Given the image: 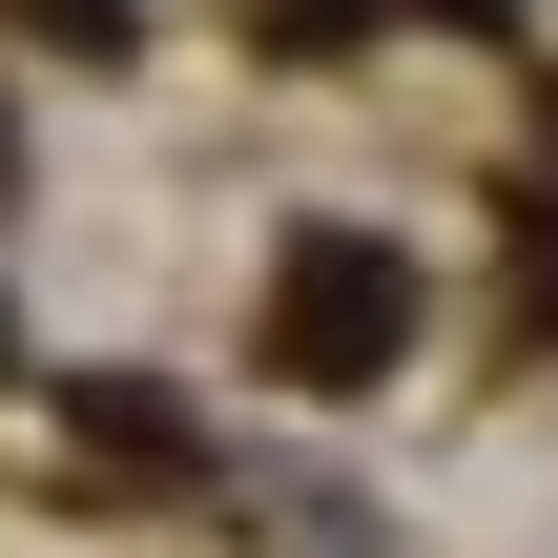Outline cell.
Here are the masks:
<instances>
[{"label": "cell", "instance_id": "cell-1", "mask_svg": "<svg viewBox=\"0 0 558 558\" xmlns=\"http://www.w3.org/2000/svg\"><path fill=\"white\" fill-rule=\"evenodd\" d=\"M393 352H414V248L311 228V248L269 269V373H290V393H373Z\"/></svg>", "mask_w": 558, "mask_h": 558}, {"label": "cell", "instance_id": "cell-2", "mask_svg": "<svg viewBox=\"0 0 558 558\" xmlns=\"http://www.w3.org/2000/svg\"><path fill=\"white\" fill-rule=\"evenodd\" d=\"M83 435H104V476H186V414H166L145 373H104V393H83Z\"/></svg>", "mask_w": 558, "mask_h": 558}, {"label": "cell", "instance_id": "cell-3", "mask_svg": "<svg viewBox=\"0 0 558 558\" xmlns=\"http://www.w3.org/2000/svg\"><path fill=\"white\" fill-rule=\"evenodd\" d=\"M248 21H269V41H352V0H248Z\"/></svg>", "mask_w": 558, "mask_h": 558}, {"label": "cell", "instance_id": "cell-4", "mask_svg": "<svg viewBox=\"0 0 558 558\" xmlns=\"http://www.w3.org/2000/svg\"><path fill=\"white\" fill-rule=\"evenodd\" d=\"M21 21H41V41H124V0H21Z\"/></svg>", "mask_w": 558, "mask_h": 558}]
</instances>
